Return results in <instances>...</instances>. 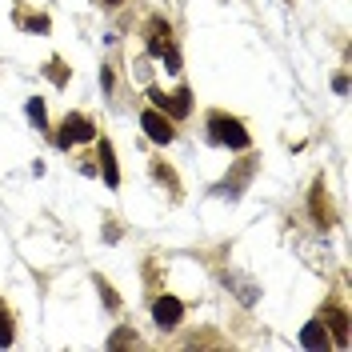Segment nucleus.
I'll list each match as a JSON object with an SVG mask.
<instances>
[{"mask_svg": "<svg viewBox=\"0 0 352 352\" xmlns=\"http://www.w3.org/2000/svg\"><path fill=\"white\" fill-rule=\"evenodd\" d=\"M4 344H12V316H8V308L0 305V349Z\"/></svg>", "mask_w": 352, "mask_h": 352, "instance_id": "nucleus-10", "label": "nucleus"}, {"mask_svg": "<svg viewBox=\"0 0 352 352\" xmlns=\"http://www.w3.org/2000/svg\"><path fill=\"white\" fill-rule=\"evenodd\" d=\"M208 129L217 136L220 144H228V148H248V132H244L241 120H232V116H224V112H212L208 116Z\"/></svg>", "mask_w": 352, "mask_h": 352, "instance_id": "nucleus-1", "label": "nucleus"}, {"mask_svg": "<svg viewBox=\"0 0 352 352\" xmlns=\"http://www.w3.org/2000/svg\"><path fill=\"white\" fill-rule=\"evenodd\" d=\"M148 52L160 56V60H168V72L180 68V60H176V52H173V32H168V24H160V21L148 24Z\"/></svg>", "mask_w": 352, "mask_h": 352, "instance_id": "nucleus-2", "label": "nucleus"}, {"mask_svg": "<svg viewBox=\"0 0 352 352\" xmlns=\"http://www.w3.org/2000/svg\"><path fill=\"white\" fill-rule=\"evenodd\" d=\"M140 129L148 132L156 144H168V140L176 136V132H173V120H164L160 112H144V116H140Z\"/></svg>", "mask_w": 352, "mask_h": 352, "instance_id": "nucleus-5", "label": "nucleus"}, {"mask_svg": "<svg viewBox=\"0 0 352 352\" xmlns=\"http://www.w3.org/2000/svg\"><path fill=\"white\" fill-rule=\"evenodd\" d=\"M300 344H305V349H329V332H324V324H320V320L305 324V332H300Z\"/></svg>", "mask_w": 352, "mask_h": 352, "instance_id": "nucleus-7", "label": "nucleus"}, {"mask_svg": "<svg viewBox=\"0 0 352 352\" xmlns=\"http://www.w3.org/2000/svg\"><path fill=\"white\" fill-rule=\"evenodd\" d=\"M153 316H156V324L160 329H176L180 324V316H184V305L176 300V296H160L153 305Z\"/></svg>", "mask_w": 352, "mask_h": 352, "instance_id": "nucleus-4", "label": "nucleus"}, {"mask_svg": "<svg viewBox=\"0 0 352 352\" xmlns=\"http://www.w3.org/2000/svg\"><path fill=\"white\" fill-rule=\"evenodd\" d=\"M109 4H120V0H109Z\"/></svg>", "mask_w": 352, "mask_h": 352, "instance_id": "nucleus-13", "label": "nucleus"}, {"mask_svg": "<svg viewBox=\"0 0 352 352\" xmlns=\"http://www.w3.org/2000/svg\"><path fill=\"white\" fill-rule=\"evenodd\" d=\"M96 136V129H92V120L88 116H80V112H72V116H65V124H60V148H68V144H80V140H92Z\"/></svg>", "mask_w": 352, "mask_h": 352, "instance_id": "nucleus-3", "label": "nucleus"}, {"mask_svg": "<svg viewBox=\"0 0 352 352\" xmlns=\"http://www.w3.org/2000/svg\"><path fill=\"white\" fill-rule=\"evenodd\" d=\"M28 116L44 129V120H48V116H44V100H28Z\"/></svg>", "mask_w": 352, "mask_h": 352, "instance_id": "nucleus-11", "label": "nucleus"}, {"mask_svg": "<svg viewBox=\"0 0 352 352\" xmlns=\"http://www.w3.org/2000/svg\"><path fill=\"white\" fill-rule=\"evenodd\" d=\"M100 164H104V180H109V184H120V173H116V156H112V144H109V140L100 144Z\"/></svg>", "mask_w": 352, "mask_h": 352, "instance_id": "nucleus-9", "label": "nucleus"}, {"mask_svg": "<svg viewBox=\"0 0 352 352\" xmlns=\"http://www.w3.org/2000/svg\"><path fill=\"white\" fill-rule=\"evenodd\" d=\"M153 100H156V109L173 112V116H188V88H180L176 96H164V92H153Z\"/></svg>", "mask_w": 352, "mask_h": 352, "instance_id": "nucleus-6", "label": "nucleus"}, {"mask_svg": "<svg viewBox=\"0 0 352 352\" xmlns=\"http://www.w3.org/2000/svg\"><path fill=\"white\" fill-rule=\"evenodd\" d=\"M329 324H332L336 344H340V349H349V316H344L340 308H332V312H329Z\"/></svg>", "mask_w": 352, "mask_h": 352, "instance_id": "nucleus-8", "label": "nucleus"}, {"mask_svg": "<svg viewBox=\"0 0 352 352\" xmlns=\"http://www.w3.org/2000/svg\"><path fill=\"white\" fill-rule=\"evenodd\" d=\"M132 340H136L132 332H116V336H112L109 344H112V349H120V344H132Z\"/></svg>", "mask_w": 352, "mask_h": 352, "instance_id": "nucleus-12", "label": "nucleus"}]
</instances>
